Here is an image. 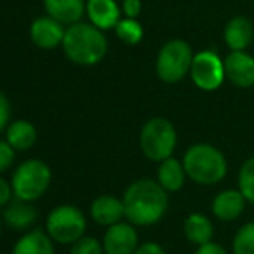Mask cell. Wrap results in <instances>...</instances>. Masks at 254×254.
I'll return each instance as SVG.
<instances>
[{
	"label": "cell",
	"mask_w": 254,
	"mask_h": 254,
	"mask_svg": "<svg viewBox=\"0 0 254 254\" xmlns=\"http://www.w3.org/2000/svg\"><path fill=\"white\" fill-rule=\"evenodd\" d=\"M126 218L134 226L155 225L167 211V191L159 181L138 180L124 191Z\"/></svg>",
	"instance_id": "1"
},
{
	"label": "cell",
	"mask_w": 254,
	"mask_h": 254,
	"mask_svg": "<svg viewBox=\"0 0 254 254\" xmlns=\"http://www.w3.org/2000/svg\"><path fill=\"white\" fill-rule=\"evenodd\" d=\"M63 51L71 63L80 66H92L106 56L108 40L103 30H99L92 23H75L64 32Z\"/></svg>",
	"instance_id": "2"
},
{
	"label": "cell",
	"mask_w": 254,
	"mask_h": 254,
	"mask_svg": "<svg viewBox=\"0 0 254 254\" xmlns=\"http://www.w3.org/2000/svg\"><path fill=\"white\" fill-rule=\"evenodd\" d=\"M187 176L198 185H216L226 176V159L216 146L197 143L183 157Z\"/></svg>",
	"instance_id": "3"
},
{
	"label": "cell",
	"mask_w": 254,
	"mask_h": 254,
	"mask_svg": "<svg viewBox=\"0 0 254 254\" xmlns=\"http://www.w3.org/2000/svg\"><path fill=\"white\" fill-rule=\"evenodd\" d=\"M176 129L164 117H153L139 132V146L146 159L162 162L173 155L176 148Z\"/></svg>",
	"instance_id": "4"
},
{
	"label": "cell",
	"mask_w": 254,
	"mask_h": 254,
	"mask_svg": "<svg viewBox=\"0 0 254 254\" xmlns=\"http://www.w3.org/2000/svg\"><path fill=\"white\" fill-rule=\"evenodd\" d=\"M53 180L49 166L39 159H30L19 164L11 178L14 197L26 202H33L47 191Z\"/></svg>",
	"instance_id": "5"
},
{
	"label": "cell",
	"mask_w": 254,
	"mask_h": 254,
	"mask_svg": "<svg viewBox=\"0 0 254 254\" xmlns=\"http://www.w3.org/2000/svg\"><path fill=\"white\" fill-rule=\"evenodd\" d=\"M193 51L190 44L181 39H173L166 42L159 51L155 70L160 80L167 84H176L183 80L185 75L190 73L193 63Z\"/></svg>",
	"instance_id": "6"
},
{
	"label": "cell",
	"mask_w": 254,
	"mask_h": 254,
	"mask_svg": "<svg viewBox=\"0 0 254 254\" xmlns=\"http://www.w3.org/2000/svg\"><path fill=\"white\" fill-rule=\"evenodd\" d=\"M85 226L87 221L84 212L75 205H60L53 209L46 221V228L51 239L63 246L80 240L85 233Z\"/></svg>",
	"instance_id": "7"
},
{
	"label": "cell",
	"mask_w": 254,
	"mask_h": 254,
	"mask_svg": "<svg viewBox=\"0 0 254 254\" xmlns=\"http://www.w3.org/2000/svg\"><path fill=\"white\" fill-rule=\"evenodd\" d=\"M190 75L198 89L216 91L226 77L225 61H221V58L212 51H200L193 56Z\"/></svg>",
	"instance_id": "8"
},
{
	"label": "cell",
	"mask_w": 254,
	"mask_h": 254,
	"mask_svg": "<svg viewBox=\"0 0 254 254\" xmlns=\"http://www.w3.org/2000/svg\"><path fill=\"white\" fill-rule=\"evenodd\" d=\"M138 247V232L132 223H115L106 230L103 239L106 254H134Z\"/></svg>",
	"instance_id": "9"
},
{
	"label": "cell",
	"mask_w": 254,
	"mask_h": 254,
	"mask_svg": "<svg viewBox=\"0 0 254 254\" xmlns=\"http://www.w3.org/2000/svg\"><path fill=\"white\" fill-rule=\"evenodd\" d=\"M226 78L240 89L254 85V58L246 51H232L225 58Z\"/></svg>",
	"instance_id": "10"
},
{
	"label": "cell",
	"mask_w": 254,
	"mask_h": 254,
	"mask_svg": "<svg viewBox=\"0 0 254 254\" xmlns=\"http://www.w3.org/2000/svg\"><path fill=\"white\" fill-rule=\"evenodd\" d=\"M63 23L56 21L51 16H40L30 26V37H32V42L35 44L40 49H54L58 46H63L64 39Z\"/></svg>",
	"instance_id": "11"
},
{
	"label": "cell",
	"mask_w": 254,
	"mask_h": 254,
	"mask_svg": "<svg viewBox=\"0 0 254 254\" xmlns=\"http://www.w3.org/2000/svg\"><path fill=\"white\" fill-rule=\"evenodd\" d=\"M85 7L89 21L99 30H112L120 21L122 9L117 5L115 0H87Z\"/></svg>",
	"instance_id": "12"
},
{
	"label": "cell",
	"mask_w": 254,
	"mask_h": 254,
	"mask_svg": "<svg viewBox=\"0 0 254 254\" xmlns=\"http://www.w3.org/2000/svg\"><path fill=\"white\" fill-rule=\"evenodd\" d=\"M85 4L87 2L84 0H44V9L47 16L54 18L56 21L63 25H75L84 18L87 11Z\"/></svg>",
	"instance_id": "13"
},
{
	"label": "cell",
	"mask_w": 254,
	"mask_h": 254,
	"mask_svg": "<svg viewBox=\"0 0 254 254\" xmlns=\"http://www.w3.org/2000/svg\"><path fill=\"white\" fill-rule=\"evenodd\" d=\"M91 216L98 225L112 226L115 223H120V219L126 216L124 200L113 197V195H101L94 198L91 204Z\"/></svg>",
	"instance_id": "14"
},
{
	"label": "cell",
	"mask_w": 254,
	"mask_h": 254,
	"mask_svg": "<svg viewBox=\"0 0 254 254\" xmlns=\"http://www.w3.org/2000/svg\"><path fill=\"white\" fill-rule=\"evenodd\" d=\"M246 202L240 190H223L212 200V214L221 221H233L244 212Z\"/></svg>",
	"instance_id": "15"
},
{
	"label": "cell",
	"mask_w": 254,
	"mask_h": 254,
	"mask_svg": "<svg viewBox=\"0 0 254 254\" xmlns=\"http://www.w3.org/2000/svg\"><path fill=\"white\" fill-rule=\"evenodd\" d=\"M2 214H4L5 225L9 228L16 230V232L28 230L37 221V209L32 205V202L21 200V198H16V200L9 202L4 207Z\"/></svg>",
	"instance_id": "16"
},
{
	"label": "cell",
	"mask_w": 254,
	"mask_h": 254,
	"mask_svg": "<svg viewBox=\"0 0 254 254\" xmlns=\"http://www.w3.org/2000/svg\"><path fill=\"white\" fill-rule=\"evenodd\" d=\"M223 37H225L226 46L232 51H246V47L253 42L254 37L253 23L244 16H235L226 23Z\"/></svg>",
	"instance_id": "17"
},
{
	"label": "cell",
	"mask_w": 254,
	"mask_h": 254,
	"mask_svg": "<svg viewBox=\"0 0 254 254\" xmlns=\"http://www.w3.org/2000/svg\"><path fill=\"white\" fill-rule=\"evenodd\" d=\"M12 254H54V240L42 230H32L14 244Z\"/></svg>",
	"instance_id": "18"
},
{
	"label": "cell",
	"mask_w": 254,
	"mask_h": 254,
	"mask_svg": "<svg viewBox=\"0 0 254 254\" xmlns=\"http://www.w3.org/2000/svg\"><path fill=\"white\" fill-rule=\"evenodd\" d=\"M5 141L14 150H30L37 141V129L28 120H14L5 129Z\"/></svg>",
	"instance_id": "19"
},
{
	"label": "cell",
	"mask_w": 254,
	"mask_h": 254,
	"mask_svg": "<svg viewBox=\"0 0 254 254\" xmlns=\"http://www.w3.org/2000/svg\"><path fill=\"white\" fill-rule=\"evenodd\" d=\"M185 237L195 246H204V244L211 242L212 235H214V228L212 223L207 216L200 214V212H193L185 219Z\"/></svg>",
	"instance_id": "20"
},
{
	"label": "cell",
	"mask_w": 254,
	"mask_h": 254,
	"mask_svg": "<svg viewBox=\"0 0 254 254\" xmlns=\"http://www.w3.org/2000/svg\"><path fill=\"white\" fill-rule=\"evenodd\" d=\"M185 176H187V171H185V166L178 159L169 157V159L160 162L157 178H159V183L162 185V188L166 191L181 190L185 185Z\"/></svg>",
	"instance_id": "21"
},
{
	"label": "cell",
	"mask_w": 254,
	"mask_h": 254,
	"mask_svg": "<svg viewBox=\"0 0 254 254\" xmlns=\"http://www.w3.org/2000/svg\"><path fill=\"white\" fill-rule=\"evenodd\" d=\"M115 33L124 44L127 46H136L143 40V26L138 19H132V18H124L117 23Z\"/></svg>",
	"instance_id": "22"
},
{
	"label": "cell",
	"mask_w": 254,
	"mask_h": 254,
	"mask_svg": "<svg viewBox=\"0 0 254 254\" xmlns=\"http://www.w3.org/2000/svg\"><path fill=\"white\" fill-rule=\"evenodd\" d=\"M233 254H254V221L246 223L233 237Z\"/></svg>",
	"instance_id": "23"
},
{
	"label": "cell",
	"mask_w": 254,
	"mask_h": 254,
	"mask_svg": "<svg viewBox=\"0 0 254 254\" xmlns=\"http://www.w3.org/2000/svg\"><path fill=\"white\" fill-rule=\"evenodd\" d=\"M239 190L246 197L247 202L254 204V157L247 159L240 167L239 174Z\"/></svg>",
	"instance_id": "24"
},
{
	"label": "cell",
	"mask_w": 254,
	"mask_h": 254,
	"mask_svg": "<svg viewBox=\"0 0 254 254\" xmlns=\"http://www.w3.org/2000/svg\"><path fill=\"white\" fill-rule=\"evenodd\" d=\"M103 247L94 237H82L75 244H71L70 254H101Z\"/></svg>",
	"instance_id": "25"
},
{
	"label": "cell",
	"mask_w": 254,
	"mask_h": 254,
	"mask_svg": "<svg viewBox=\"0 0 254 254\" xmlns=\"http://www.w3.org/2000/svg\"><path fill=\"white\" fill-rule=\"evenodd\" d=\"M14 152L16 150L12 148L5 139L0 141V171L5 173V171L12 166V162H14Z\"/></svg>",
	"instance_id": "26"
},
{
	"label": "cell",
	"mask_w": 254,
	"mask_h": 254,
	"mask_svg": "<svg viewBox=\"0 0 254 254\" xmlns=\"http://www.w3.org/2000/svg\"><path fill=\"white\" fill-rule=\"evenodd\" d=\"M9 117H11V105H9L7 96L2 92V94H0V129H2V131L7 129Z\"/></svg>",
	"instance_id": "27"
},
{
	"label": "cell",
	"mask_w": 254,
	"mask_h": 254,
	"mask_svg": "<svg viewBox=\"0 0 254 254\" xmlns=\"http://www.w3.org/2000/svg\"><path fill=\"white\" fill-rule=\"evenodd\" d=\"M141 0H124L122 2V12L126 14V18L136 19L141 14Z\"/></svg>",
	"instance_id": "28"
},
{
	"label": "cell",
	"mask_w": 254,
	"mask_h": 254,
	"mask_svg": "<svg viewBox=\"0 0 254 254\" xmlns=\"http://www.w3.org/2000/svg\"><path fill=\"white\" fill-rule=\"evenodd\" d=\"M12 195H14L12 185L9 183L7 180H0V205H2V207H5V205L11 202Z\"/></svg>",
	"instance_id": "29"
},
{
	"label": "cell",
	"mask_w": 254,
	"mask_h": 254,
	"mask_svg": "<svg viewBox=\"0 0 254 254\" xmlns=\"http://www.w3.org/2000/svg\"><path fill=\"white\" fill-rule=\"evenodd\" d=\"M134 254H167V253L157 242H145V244H139V247L136 249Z\"/></svg>",
	"instance_id": "30"
},
{
	"label": "cell",
	"mask_w": 254,
	"mask_h": 254,
	"mask_svg": "<svg viewBox=\"0 0 254 254\" xmlns=\"http://www.w3.org/2000/svg\"><path fill=\"white\" fill-rule=\"evenodd\" d=\"M195 254H226V251L223 249L219 244L207 242L204 246H198V249L195 251Z\"/></svg>",
	"instance_id": "31"
}]
</instances>
